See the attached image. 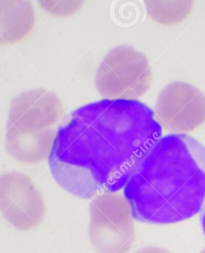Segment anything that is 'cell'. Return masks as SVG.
Returning a JSON list of instances; mask_svg holds the SVG:
<instances>
[{
    "instance_id": "obj_11",
    "label": "cell",
    "mask_w": 205,
    "mask_h": 253,
    "mask_svg": "<svg viewBox=\"0 0 205 253\" xmlns=\"http://www.w3.org/2000/svg\"><path fill=\"white\" fill-rule=\"evenodd\" d=\"M135 253H171L167 249L157 246H148L138 250Z\"/></svg>"
},
{
    "instance_id": "obj_3",
    "label": "cell",
    "mask_w": 205,
    "mask_h": 253,
    "mask_svg": "<svg viewBox=\"0 0 205 253\" xmlns=\"http://www.w3.org/2000/svg\"><path fill=\"white\" fill-rule=\"evenodd\" d=\"M64 107L55 93L32 89L13 99L6 124V150L17 162L37 165L48 158L55 141V126Z\"/></svg>"
},
{
    "instance_id": "obj_12",
    "label": "cell",
    "mask_w": 205,
    "mask_h": 253,
    "mask_svg": "<svg viewBox=\"0 0 205 253\" xmlns=\"http://www.w3.org/2000/svg\"><path fill=\"white\" fill-rule=\"evenodd\" d=\"M201 224H202V228H203L205 235V207L202 211V213H201Z\"/></svg>"
},
{
    "instance_id": "obj_1",
    "label": "cell",
    "mask_w": 205,
    "mask_h": 253,
    "mask_svg": "<svg viewBox=\"0 0 205 253\" xmlns=\"http://www.w3.org/2000/svg\"><path fill=\"white\" fill-rule=\"evenodd\" d=\"M161 136L146 104L102 99L76 110L59 126L49 167L63 189L90 200L124 188Z\"/></svg>"
},
{
    "instance_id": "obj_10",
    "label": "cell",
    "mask_w": 205,
    "mask_h": 253,
    "mask_svg": "<svg viewBox=\"0 0 205 253\" xmlns=\"http://www.w3.org/2000/svg\"><path fill=\"white\" fill-rule=\"evenodd\" d=\"M41 7L53 16H70L80 11L82 1H40Z\"/></svg>"
},
{
    "instance_id": "obj_7",
    "label": "cell",
    "mask_w": 205,
    "mask_h": 253,
    "mask_svg": "<svg viewBox=\"0 0 205 253\" xmlns=\"http://www.w3.org/2000/svg\"><path fill=\"white\" fill-rule=\"evenodd\" d=\"M46 211L42 193L28 175L19 171L0 175V211L13 227L31 230L43 220Z\"/></svg>"
},
{
    "instance_id": "obj_6",
    "label": "cell",
    "mask_w": 205,
    "mask_h": 253,
    "mask_svg": "<svg viewBox=\"0 0 205 253\" xmlns=\"http://www.w3.org/2000/svg\"><path fill=\"white\" fill-rule=\"evenodd\" d=\"M155 116L172 134L194 131L205 123V94L184 82L170 83L159 94Z\"/></svg>"
},
{
    "instance_id": "obj_4",
    "label": "cell",
    "mask_w": 205,
    "mask_h": 253,
    "mask_svg": "<svg viewBox=\"0 0 205 253\" xmlns=\"http://www.w3.org/2000/svg\"><path fill=\"white\" fill-rule=\"evenodd\" d=\"M153 71L146 55L129 45L111 49L95 76V86L107 99L137 100L150 88Z\"/></svg>"
},
{
    "instance_id": "obj_5",
    "label": "cell",
    "mask_w": 205,
    "mask_h": 253,
    "mask_svg": "<svg viewBox=\"0 0 205 253\" xmlns=\"http://www.w3.org/2000/svg\"><path fill=\"white\" fill-rule=\"evenodd\" d=\"M89 239L98 253H128L135 241L131 206L124 196L108 192L90 204Z\"/></svg>"
},
{
    "instance_id": "obj_8",
    "label": "cell",
    "mask_w": 205,
    "mask_h": 253,
    "mask_svg": "<svg viewBox=\"0 0 205 253\" xmlns=\"http://www.w3.org/2000/svg\"><path fill=\"white\" fill-rule=\"evenodd\" d=\"M36 12L28 0H0V46L24 41L34 28Z\"/></svg>"
},
{
    "instance_id": "obj_9",
    "label": "cell",
    "mask_w": 205,
    "mask_h": 253,
    "mask_svg": "<svg viewBox=\"0 0 205 253\" xmlns=\"http://www.w3.org/2000/svg\"><path fill=\"white\" fill-rule=\"evenodd\" d=\"M151 19L164 25H176L186 20L193 11L192 1H145Z\"/></svg>"
},
{
    "instance_id": "obj_2",
    "label": "cell",
    "mask_w": 205,
    "mask_h": 253,
    "mask_svg": "<svg viewBox=\"0 0 205 253\" xmlns=\"http://www.w3.org/2000/svg\"><path fill=\"white\" fill-rule=\"evenodd\" d=\"M134 219L175 224L193 217L205 200V147L185 134L155 144L123 190Z\"/></svg>"
},
{
    "instance_id": "obj_13",
    "label": "cell",
    "mask_w": 205,
    "mask_h": 253,
    "mask_svg": "<svg viewBox=\"0 0 205 253\" xmlns=\"http://www.w3.org/2000/svg\"><path fill=\"white\" fill-rule=\"evenodd\" d=\"M201 253H205V249H204L203 251L201 252Z\"/></svg>"
}]
</instances>
